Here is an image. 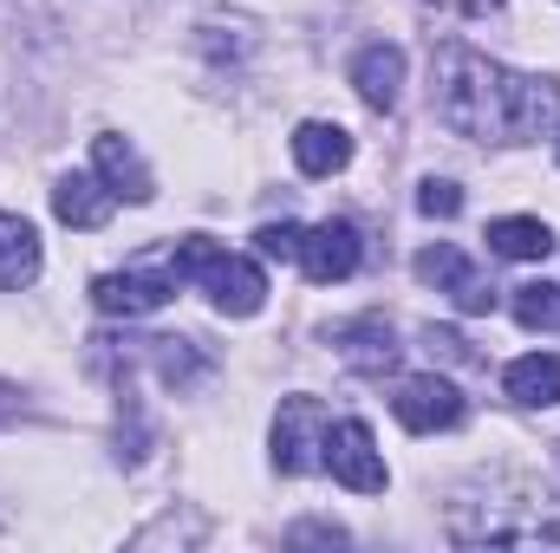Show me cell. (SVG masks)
Returning a JSON list of instances; mask_svg holds the SVG:
<instances>
[{"mask_svg": "<svg viewBox=\"0 0 560 553\" xmlns=\"http://www.w3.org/2000/svg\"><path fill=\"white\" fill-rule=\"evenodd\" d=\"M39 280V228L26 215H0V293H20Z\"/></svg>", "mask_w": 560, "mask_h": 553, "instance_id": "cell-16", "label": "cell"}, {"mask_svg": "<svg viewBox=\"0 0 560 553\" xmlns=\"http://www.w3.org/2000/svg\"><path fill=\"white\" fill-rule=\"evenodd\" d=\"M515 319L528 326V332H560V286L555 280H528V286H515Z\"/></svg>", "mask_w": 560, "mask_h": 553, "instance_id": "cell-19", "label": "cell"}, {"mask_svg": "<svg viewBox=\"0 0 560 553\" xmlns=\"http://www.w3.org/2000/svg\"><path fill=\"white\" fill-rule=\"evenodd\" d=\"M293 163H300V176H332V169H346V163H352V131H346V125H326V118L300 125V131H293Z\"/></svg>", "mask_w": 560, "mask_h": 553, "instance_id": "cell-14", "label": "cell"}, {"mask_svg": "<svg viewBox=\"0 0 560 553\" xmlns=\"http://www.w3.org/2000/svg\"><path fill=\"white\" fill-rule=\"evenodd\" d=\"M13 416H20V385L0 378V423H13Z\"/></svg>", "mask_w": 560, "mask_h": 553, "instance_id": "cell-25", "label": "cell"}, {"mask_svg": "<svg viewBox=\"0 0 560 553\" xmlns=\"http://www.w3.org/2000/svg\"><path fill=\"white\" fill-rule=\"evenodd\" d=\"M170 255H176V274H183V280H202V293H209V306H215V313H229V319L261 313V299H268V274H261L255 261L222 255L209 235H183Z\"/></svg>", "mask_w": 560, "mask_h": 553, "instance_id": "cell-3", "label": "cell"}, {"mask_svg": "<svg viewBox=\"0 0 560 553\" xmlns=\"http://www.w3.org/2000/svg\"><path fill=\"white\" fill-rule=\"evenodd\" d=\"M326 462V404L319 398H280L275 411V469L306 475Z\"/></svg>", "mask_w": 560, "mask_h": 553, "instance_id": "cell-5", "label": "cell"}, {"mask_svg": "<svg viewBox=\"0 0 560 553\" xmlns=\"http://www.w3.org/2000/svg\"><path fill=\"white\" fill-rule=\"evenodd\" d=\"M359 255H365V248H359V228H352V222H339V215L300 235V268H306V280H313V286L346 280L352 268H359Z\"/></svg>", "mask_w": 560, "mask_h": 553, "instance_id": "cell-10", "label": "cell"}, {"mask_svg": "<svg viewBox=\"0 0 560 553\" xmlns=\"http://www.w3.org/2000/svg\"><path fill=\"white\" fill-rule=\"evenodd\" d=\"M92 163H98V176L112 183V196H125V202H150V196H156L143 156L125 138H92Z\"/></svg>", "mask_w": 560, "mask_h": 553, "instance_id": "cell-15", "label": "cell"}, {"mask_svg": "<svg viewBox=\"0 0 560 553\" xmlns=\"http://www.w3.org/2000/svg\"><path fill=\"white\" fill-rule=\"evenodd\" d=\"M436 72V118L456 131V138L476 143H535L560 125V85L555 79H528V72H509L469 46H436L430 59Z\"/></svg>", "mask_w": 560, "mask_h": 553, "instance_id": "cell-1", "label": "cell"}, {"mask_svg": "<svg viewBox=\"0 0 560 553\" xmlns=\"http://www.w3.org/2000/svg\"><path fill=\"white\" fill-rule=\"evenodd\" d=\"M450 541L456 548H541V541H560V521L541 482L495 469V475H476L469 489H456Z\"/></svg>", "mask_w": 560, "mask_h": 553, "instance_id": "cell-2", "label": "cell"}, {"mask_svg": "<svg viewBox=\"0 0 560 553\" xmlns=\"http://www.w3.org/2000/svg\"><path fill=\"white\" fill-rule=\"evenodd\" d=\"M352 85H359V98L372 105V111H398V98H405V52L398 46H365L359 59H352Z\"/></svg>", "mask_w": 560, "mask_h": 553, "instance_id": "cell-12", "label": "cell"}, {"mask_svg": "<svg viewBox=\"0 0 560 553\" xmlns=\"http://www.w3.org/2000/svg\"><path fill=\"white\" fill-rule=\"evenodd\" d=\"M418 209L430 215V222H450V215H463V189L443 183V176H430V183L418 189Z\"/></svg>", "mask_w": 560, "mask_h": 553, "instance_id": "cell-20", "label": "cell"}, {"mask_svg": "<svg viewBox=\"0 0 560 553\" xmlns=\"http://www.w3.org/2000/svg\"><path fill=\"white\" fill-rule=\"evenodd\" d=\"M502 391H509L515 404H528V411L560 404V358L555 352H528V358H515V365L502 372Z\"/></svg>", "mask_w": 560, "mask_h": 553, "instance_id": "cell-17", "label": "cell"}, {"mask_svg": "<svg viewBox=\"0 0 560 553\" xmlns=\"http://www.w3.org/2000/svg\"><path fill=\"white\" fill-rule=\"evenodd\" d=\"M176 286H183L176 255H156V261H138V268H125V274H98L92 280V306L112 313V319H143V313L170 306Z\"/></svg>", "mask_w": 560, "mask_h": 553, "instance_id": "cell-4", "label": "cell"}, {"mask_svg": "<svg viewBox=\"0 0 560 553\" xmlns=\"http://www.w3.org/2000/svg\"><path fill=\"white\" fill-rule=\"evenodd\" d=\"M418 280L436 286V293H450L456 313H489V306H495V286L476 274V268L463 261V248H450V242H436V248L418 255Z\"/></svg>", "mask_w": 560, "mask_h": 553, "instance_id": "cell-8", "label": "cell"}, {"mask_svg": "<svg viewBox=\"0 0 560 553\" xmlns=\"http://www.w3.org/2000/svg\"><path fill=\"white\" fill-rule=\"evenodd\" d=\"M112 209H118V196L105 176H59V189H52V215L66 228H105Z\"/></svg>", "mask_w": 560, "mask_h": 553, "instance_id": "cell-13", "label": "cell"}, {"mask_svg": "<svg viewBox=\"0 0 560 553\" xmlns=\"http://www.w3.org/2000/svg\"><path fill=\"white\" fill-rule=\"evenodd\" d=\"M326 469H332V482H346L352 495H385V456H378V443H372V430L359 423V416H346V423H326Z\"/></svg>", "mask_w": 560, "mask_h": 553, "instance_id": "cell-6", "label": "cell"}, {"mask_svg": "<svg viewBox=\"0 0 560 553\" xmlns=\"http://www.w3.org/2000/svg\"><path fill=\"white\" fill-rule=\"evenodd\" d=\"M489 255H502V261H548L555 255V228L548 222H535V215H502V222H489Z\"/></svg>", "mask_w": 560, "mask_h": 553, "instance_id": "cell-18", "label": "cell"}, {"mask_svg": "<svg viewBox=\"0 0 560 553\" xmlns=\"http://www.w3.org/2000/svg\"><path fill=\"white\" fill-rule=\"evenodd\" d=\"M430 7H443V13H456V20H482V13L502 7V0H430Z\"/></svg>", "mask_w": 560, "mask_h": 553, "instance_id": "cell-23", "label": "cell"}, {"mask_svg": "<svg viewBox=\"0 0 560 553\" xmlns=\"http://www.w3.org/2000/svg\"><path fill=\"white\" fill-rule=\"evenodd\" d=\"M98 345V339H92ZM138 352L131 358H143V365H156V378L170 385V391H189L202 372H209V358L196 352V339H131ZM98 358H118L125 365V352H112V345H98Z\"/></svg>", "mask_w": 560, "mask_h": 553, "instance_id": "cell-11", "label": "cell"}, {"mask_svg": "<svg viewBox=\"0 0 560 553\" xmlns=\"http://www.w3.org/2000/svg\"><path fill=\"white\" fill-rule=\"evenodd\" d=\"M287 541H346V528H326V521H306V528H293Z\"/></svg>", "mask_w": 560, "mask_h": 553, "instance_id": "cell-24", "label": "cell"}, {"mask_svg": "<svg viewBox=\"0 0 560 553\" xmlns=\"http://www.w3.org/2000/svg\"><path fill=\"white\" fill-rule=\"evenodd\" d=\"M392 411L405 430H418V436H436V430H456L463 423V391L450 385V378H436V372H418V378H405L398 385V398H392Z\"/></svg>", "mask_w": 560, "mask_h": 553, "instance_id": "cell-7", "label": "cell"}, {"mask_svg": "<svg viewBox=\"0 0 560 553\" xmlns=\"http://www.w3.org/2000/svg\"><path fill=\"white\" fill-rule=\"evenodd\" d=\"M332 352H339L352 372L385 378V372L398 365V332H392V319H385V313H359V319H346V326L332 332Z\"/></svg>", "mask_w": 560, "mask_h": 553, "instance_id": "cell-9", "label": "cell"}, {"mask_svg": "<svg viewBox=\"0 0 560 553\" xmlns=\"http://www.w3.org/2000/svg\"><path fill=\"white\" fill-rule=\"evenodd\" d=\"M300 235H306V228H293V222H268V228L255 235V248H261L268 261H300Z\"/></svg>", "mask_w": 560, "mask_h": 553, "instance_id": "cell-21", "label": "cell"}, {"mask_svg": "<svg viewBox=\"0 0 560 553\" xmlns=\"http://www.w3.org/2000/svg\"><path fill=\"white\" fill-rule=\"evenodd\" d=\"M423 345H430V358H450V365H476V352H469V339H463V332L423 326Z\"/></svg>", "mask_w": 560, "mask_h": 553, "instance_id": "cell-22", "label": "cell"}]
</instances>
